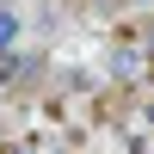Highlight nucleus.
Instances as JSON below:
<instances>
[{"instance_id":"obj_1","label":"nucleus","mask_w":154,"mask_h":154,"mask_svg":"<svg viewBox=\"0 0 154 154\" xmlns=\"http://www.w3.org/2000/svg\"><path fill=\"white\" fill-rule=\"evenodd\" d=\"M12 43H19V6H6V0H0V56H6Z\"/></svg>"},{"instance_id":"obj_2","label":"nucleus","mask_w":154,"mask_h":154,"mask_svg":"<svg viewBox=\"0 0 154 154\" xmlns=\"http://www.w3.org/2000/svg\"><path fill=\"white\" fill-rule=\"evenodd\" d=\"M142 49H148V56H154V25H148V43H142Z\"/></svg>"},{"instance_id":"obj_3","label":"nucleus","mask_w":154,"mask_h":154,"mask_svg":"<svg viewBox=\"0 0 154 154\" xmlns=\"http://www.w3.org/2000/svg\"><path fill=\"white\" fill-rule=\"evenodd\" d=\"M99 6H111V0H99Z\"/></svg>"}]
</instances>
